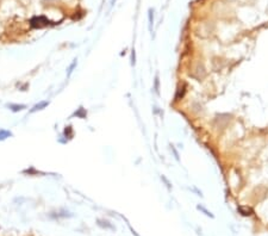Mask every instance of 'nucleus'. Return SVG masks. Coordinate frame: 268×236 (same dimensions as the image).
<instances>
[{
    "mask_svg": "<svg viewBox=\"0 0 268 236\" xmlns=\"http://www.w3.org/2000/svg\"><path fill=\"white\" fill-rule=\"evenodd\" d=\"M161 179H162V180H163V181L166 182V185H167V186H168V187L171 188V184H169V181H168V180H167V179H166V178H165V176H161Z\"/></svg>",
    "mask_w": 268,
    "mask_h": 236,
    "instance_id": "8",
    "label": "nucleus"
},
{
    "mask_svg": "<svg viewBox=\"0 0 268 236\" xmlns=\"http://www.w3.org/2000/svg\"><path fill=\"white\" fill-rule=\"evenodd\" d=\"M186 93V84H182V86H180L178 90H176V93H175V102H179L180 99H182Z\"/></svg>",
    "mask_w": 268,
    "mask_h": 236,
    "instance_id": "2",
    "label": "nucleus"
},
{
    "mask_svg": "<svg viewBox=\"0 0 268 236\" xmlns=\"http://www.w3.org/2000/svg\"><path fill=\"white\" fill-rule=\"evenodd\" d=\"M10 136H12L11 131H7V130H4V129H0V141H4V139H8Z\"/></svg>",
    "mask_w": 268,
    "mask_h": 236,
    "instance_id": "4",
    "label": "nucleus"
},
{
    "mask_svg": "<svg viewBox=\"0 0 268 236\" xmlns=\"http://www.w3.org/2000/svg\"><path fill=\"white\" fill-rule=\"evenodd\" d=\"M198 209H200V210H202V212H205V215H208V216H211V217H213V216L211 215V212H208V210H206V209H204L202 206H198Z\"/></svg>",
    "mask_w": 268,
    "mask_h": 236,
    "instance_id": "7",
    "label": "nucleus"
},
{
    "mask_svg": "<svg viewBox=\"0 0 268 236\" xmlns=\"http://www.w3.org/2000/svg\"><path fill=\"white\" fill-rule=\"evenodd\" d=\"M76 65H77L76 60H74V61H73V63H71V66H69V68H68V73H67V76H68V78H69V76L71 75V73H73V71H74V68L76 67Z\"/></svg>",
    "mask_w": 268,
    "mask_h": 236,
    "instance_id": "5",
    "label": "nucleus"
},
{
    "mask_svg": "<svg viewBox=\"0 0 268 236\" xmlns=\"http://www.w3.org/2000/svg\"><path fill=\"white\" fill-rule=\"evenodd\" d=\"M132 65H135V51H132Z\"/></svg>",
    "mask_w": 268,
    "mask_h": 236,
    "instance_id": "10",
    "label": "nucleus"
},
{
    "mask_svg": "<svg viewBox=\"0 0 268 236\" xmlns=\"http://www.w3.org/2000/svg\"><path fill=\"white\" fill-rule=\"evenodd\" d=\"M238 210L242 212V215H244V216H248V215H250V212H251L249 209H244V207H242V206H241V207H238Z\"/></svg>",
    "mask_w": 268,
    "mask_h": 236,
    "instance_id": "6",
    "label": "nucleus"
},
{
    "mask_svg": "<svg viewBox=\"0 0 268 236\" xmlns=\"http://www.w3.org/2000/svg\"><path fill=\"white\" fill-rule=\"evenodd\" d=\"M8 108L13 112H18V111H22V110L26 109V105H23V104H19V105L18 104H10Z\"/></svg>",
    "mask_w": 268,
    "mask_h": 236,
    "instance_id": "3",
    "label": "nucleus"
},
{
    "mask_svg": "<svg viewBox=\"0 0 268 236\" xmlns=\"http://www.w3.org/2000/svg\"><path fill=\"white\" fill-rule=\"evenodd\" d=\"M155 90H156V92H159V79H157V76H156V81H155Z\"/></svg>",
    "mask_w": 268,
    "mask_h": 236,
    "instance_id": "9",
    "label": "nucleus"
},
{
    "mask_svg": "<svg viewBox=\"0 0 268 236\" xmlns=\"http://www.w3.org/2000/svg\"><path fill=\"white\" fill-rule=\"evenodd\" d=\"M48 105H49V102H47V100H42V102H39L38 104H36L35 106L30 110V113H35L37 111H41V110L45 109Z\"/></svg>",
    "mask_w": 268,
    "mask_h": 236,
    "instance_id": "1",
    "label": "nucleus"
}]
</instances>
